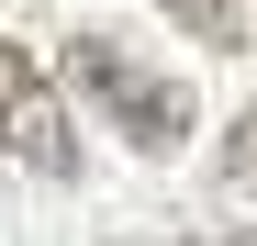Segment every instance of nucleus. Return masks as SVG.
I'll return each mask as SVG.
<instances>
[{
  "instance_id": "f03ea898",
  "label": "nucleus",
  "mask_w": 257,
  "mask_h": 246,
  "mask_svg": "<svg viewBox=\"0 0 257 246\" xmlns=\"http://www.w3.org/2000/svg\"><path fill=\"white\" fill-rule=\"evenodd\" d=\"M0 157H23V168H45V179L78 168V135H67V112H56V90H45V67H34L23 45H0Z\"/></svg>"
},
{
  "instance_id": "7ed1b4c3",
  "label": "nucleus",
  "mask_w": 257,
  "mask_h": 246,
  "mask_svg": "<svg viewBox=\"0 0 257 246\" xmlns=\"http://www.w3.org/2000/svg\"><path fill=\"white\" fill-rule=\"evenodd\" d=\"M168 12H179L201 45H235V34H246V12H235V0H168Z\"/></svg>"
},
{
  "instance_id": "20e7f679",
  "label": "nucleus",
  "mask_w": 257,
  "mask_h": 246,
  "mask_svg": "<svg viewBox=\"0 0 257 246\" xmlns=\"http://www.w3.org/2000/svg\"><path fill=\"white\" fill-rule=\"evenodd\" d=\"M224 179L257 190V112H235V135H224Z\"/></svg>"
},
{
  "instance_id": "f257e3e1",
  "label": "nucleus",
  "mask_w": 257,
  "mask_h": 246,
  "mask_svg": "<svg viewBox=\"0 0 257 246\" xmlns=\"http://www.w3.org/2000/svg\"><path fill=\"white\" fill-rule=\"evenodd\" d=\"M67 78L112 112V135L146 146V157H168V146L190 135V90H179V78H157V67H135L112 34H78V45H67Z\"/></svg>"
}]
</instances>
